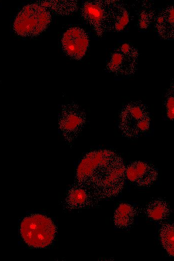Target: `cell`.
I'll return each instance as SVG.
<instances>
[{
  "label": "cell",
  "mask_w": 174,
  "mask_h": 261,
  "mask_svg": "<svg viewBox=\"0 0 174 261\" xmlns=\"http://www.w3.org/2000/svg\"><path fill=\"white\" fill-rule=\"evenodd\" d=\"M126 167L122 159L108 150L90 152L78 166L76 177L80 183L94 191L96 195L107 198L118 195L126 179Z\"/></svg>",
  "instance_id": "1"
},
{
  "label": "cell",
  "mask_w": 174,
  "mask_h": 261,
  "mask_svg": "<svg viewBox=\"0 0 174 261\" xmlns=\"http://www.w3.org/2000/svg\"><path fill=\"white\" fill-rule=\"evenodd\" d=\"M150 122L147 106L140 101H134L128 103L122 109L118 127L125 137L136 139L149 130Z\"/></svg>",
  "instance_id": "2"
},
{
  "label": "cell",
  "mask_w": 174,
  "mask_h": 261,
  "mask_svg": "<svg viewBox=\"0 0 174 261\" xmlns=\"http://www.w3.org/2000/svg\"><path fill=\"white\" fill-rule=\"evenodd\" d=\"M50 20V14L47 9L38 3L29 4L18 13L14 28L20 36H36L47 28Z\"/></svg>",
  "instance_id": "3"
},
{
  "label": "cell",
  "mask_w": 174,
  "mask_h": 261,
  "mask_svg": "<svg viewBox=\"0 0 174 261\" xmlns=\"http://www.w3.org/2000/svg\"><path fill=\"white\" fill-rule=\"evenodd\" d=\"M20 233L24 241L34 247H44L52 243L56 227L52 220L41 214L26 217L20 225Z\"/></svg>",
  "instance_id": "4"
},
{
  "label": "cell",
  "mask_w": 174,
  "mask_h": 261,
  "mask_svg": "<svg viewBox=\"0 0 174 261\" xmlns=\"http://www.w3.org/2000/svg\"><path fill=\"white\" fill-rule=\"evenodd\" d=\"M138 51L134 47L124 43L111 52L106 63L107 70L116 76H130L137 69Z\"/></svg>",
  "instance_id": "5"
},
{
  "label": "cell",
  "mask_w": 174,
  "mask_h": 261,
  "mask_svg": "<svg viewBox=\"0 0 174 261\" xmlns=\"http://www.w3.org/2000/svg\"><path fill=\"white\" fill-rule=\"evenodd\" d=\"M84 112L75 103L64 105L59 120V127L65 139L70 141L80 132L86 122Z\"/></svg>",
  "instance_id": "6"
},
{
  "label": "cell",
  "mask_w": 174,
  "mask_h": 261,
  "mask_svg": "<svg viewBox=\"0 0 174 261\" xmlns=\"http://www.w3.org/2000/svg\"><path fill=\"white\" fill-rule=\"evenodd\" d=\"M62 44L64 51L68 56L73 59L80 60L84 56L88 49V37L82 28L72 27L64 33Z\"/></svg>",
  "instance_id": "7"
},
{
  "label": "cell",
  "mask_w": 174,
  "mask_h": 261,
  "mask_svg": "<svg viewBox=\"0 0 174 261\" xmlns=\"http://www.w3.org/2000/svg\"><path fill=\"white\" fill-rule=\"evenodd\" d=\"M80 13L97 36L102 37L106 32V0L85 2L82 6Z\"/></svg>",
  "instance_id": "8"
},
{
  "label": "cell",
  "mask_w": 174,
  "mask_h": 261,
  "mask_svg": "<svg viewBox=\"0 0 174 261\" xmlns=\"http://www.w3.org/2000/svg\"><path fill=\"white\" fill-rule=\"evenodd\" d=\"M106 32H119L124 30L130 22V13L120 1L106 0Z\"/></svg>",
  "instance_id": "9"
},
{
  "label": "cell",
  "mask_w": 174,
  "mask_h": 261,
  "mask_svg": "<svg viewBox=\"0 0 174 261\" xmlns=\"http://www.w3.org/2000/svg\"><path fill=\"white\" fill-rule=\"evenodd\" d=\"M126 178L132 183L146 187L152 184L157 179L156 168L148 163L136 161L126 167Z\"/></svg>",
  "instance_id": "10"
},
{
  "label": "cell",
  "mask_w": 174,
  "mask_h": 261,
  "mask_svg": "<svg viewBox=\"0 0 174 261\" xmlns=\"http://www.w3.org/2000/svg\"><path fill=\"white\" fill-rule=\"evenodd\" d=\"M155 30L160 38L172 40L174 38V10L169 5L161 10L154 20Z\"/></svg>",
  "instance_id": "11"
},
{
  "label": "cell",
  "mask_w": 174,
  "mask_h": 261,
  "mask_svg": "<svg viewBox=\"0 0 174 261\" xmlns=\"http://www.w3.org/2000/svg\"><path fill=\"white\" fill-rule=\"evenodd\" d=\"M132 8L138 28L142 31L148 30L156 16L153 3L146 0L136 1Z\"/></svg>",
  "instance_id": "12"
},
{
  "label": "cell",
  "mask_w": 174,
  "mask_h": 261,
  "mask_svg": "<svg viewBox=\"0 0 174 261\" xmlns=\"http://www.w3.org/2000/svg\"><path fill=\"white\" fill-rule=\"evenodd\" d=\"M135 208L128 203H122L116 209L114 222L120 228H126L131 225L136 215Z\"/></svg>",
  "instance_id": "13"
},
{
  "label": "cell",
  "mask_w": 174,
  "mask_h": 261,
  "mask_svg": "<svg viewBox=\"0 0 174 261\" xmlns=\"http://www.w3.org/2000/svg\"><path fill=\"white\" fill-rule=\"evenodd\" d=\"M39 4L55 13L66 16L77 11L78 3L75 1H47L39 2Z\"/></svg>",
  "instance_id": "14"
},
{
  "label": "cell",
  "mask_w": 174,
  "mask_h": 261,
  "mask_svg": "<svg viewBox=\"0 0 174 261\" xmlns=\"http://www.w3.org/2000/svg\"><path fill=\"white\" fill-rule=\"evenodd\" d=\"M170 209L166 203L160 200H154L150 203L146 208V213L151 219L162 220L169 214Z\"/></svg>",
  "instance_id": "15"
},
{
  "label": "cell",
  "mask_w": 174,
  "mask_h": 261,
  "mask_svg": "<svg viewBox=\"0 0 174 261\" xmlns=\"http://www.w3.org/2000/svg\"><path fill=\"white\" fill-rule=\"evenodd\" d=\"M160 238L163 246L171 255H174V227L170 224L166 223L161 228Z\"/></svg>",
  "instance_id": "16"
},
{
  "label": "cell",
  "mask_w": 174,
  "mask_h": 261,
  "mask_svg": "<svg viewBox=\"0 0 174 261\" xmlns=\"http://www.w3.org/2000/svg\"><path fill=\"white\" fill-rule=\"evenodd\" d=\"M174 85L173 82L168 88L165 95L164 104L166 114L170 120H173L174 115Z\"/></svg>",
  "instance_id": "17"
},
{
  "label": "cell",
  "mask_w": 174,
  "mask_h": 261,
  "mask_svg": "<svg viewBox=\"0 0 174 261\" xmlns=\"http://www.w3.org/2000/svg\"><path fill=\"white\" fill-rule=\"evenodd\" d=\"M87 194L82 188L72 189L69 194V201L74 206H79L85 203L87 200Z\"/></svg>",
  "instance_id": "18"
}]
</instances>
